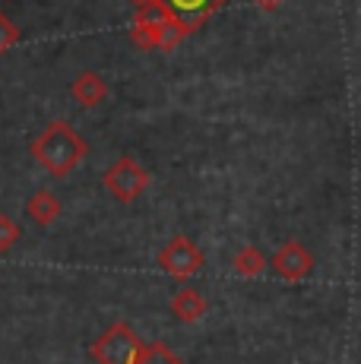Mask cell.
<instances>
[{
	"label": "cell",
	"instance_id": "obj_3",
	"mask_svg": "<svg viewBox=\"0 0 361 364\" xmlns=\"http://www.w3.org/2000/svg\"><path fill=\"white\" fill-rule=\"evenodd\" d=\"M105 187L117 203H136L149 187V171L130 156H121L105 171Z\"/></svg>",
	"mask_w": 361,
	"mask_h": 364
},
{
	"label": "cell",
	"instance_id": "obj_7",
	"mask_svg": "<svg viewBox=\"0 0 361 364\" xmlns=\"http://www.w3.org/2000/svg\"><path fill=\"white\" fill-rule=\"evenodd\" d=\"M210 311V301L200 295L197 289H180L175 298H171V314L180 320V323H200Z\"/></svg>",
	"mask_w": 361,
	"mask_h": 364
},
{
	"label": "cell",
	"instance_id": "obj_17",
	"mask_svg": "<svg viewBox=\"0 0 361 364\" xmlns=\"http://www.w3.org/2000/svg\"><path fill=\"white\" fill-rule=\"evenodd\" d=\"M282 4H286V0H254V6L257 10H263V13H276Z\"/></svg>",
	"mask_w": 361,
	"mask_h": 364
},
{
	"label": "cell",
	"instance_id": "obj_6",
	"mask_svg": "<svg viewBox=\"0 0 361 364\" xmlns=\"http://www.w3.org/2000/svg\"><path fill=\"white\" fill-rule=\"evenodd\" d=\"M162 4L171 10V16L180 19L184 26H190V29L197 32L212 13L228 4V0H162Z\"/></svg>",
	"mask_w": 361,
	"mask_h": 364
},
{
	"label": "cell",
	"instance_id": "obj_11",
	"mask_svg": "<svg viewBox=\"0 0 361 364\" xmlns=\"http://www.w3.org/2000/svg\"><path fill=\"white\" fill-rule=\"evenodd\" d=\"M190 32H193L190 26H184V23H180V19H175V16H171L168 23H165L162 29L156 32V51H165V54H171V51H175V48H180V41H184V38H187V35H190Z\"/></svg>",
	"mask_w": 361,
	"mask_h": 364
},
{
	"label": "cell",
	"instance_id": "obj_8",
	"mask_svg": "<svg viewBox=\"0 0 361 364\" xmlns=\"http://www.w3.org/2000/svg\"><path fill=\"white\" fill-rule=\"evenodd\" d=\"M70 95L80 108H99L108 99V82L99 73H82L70 86Z\"/></svg>",
	"mask_w": 361,
	"mask_h": 364
},
{
	"label": "cell",
	"instance_id": "obj_10",
	"mask_svg": "<svg viewBox=\"0 0 361 364\" xmlns=\"http://www.w3.org/2000/svg\"><path fill=\"white\" fill-rule=\"evenodd\" d=\"M269 269V260L263 257L260 247H241L238 254H235V272L244 279H257L263 276V272Z\"/></svg>",
	"mask_w": 361,
	"mask_h": 364
},
{
	"label": "cell",
	"instance_id": "obj_14",
	"mask_svg": "<svg viewBox=\"0 0 361 364\" xmlns=\"http://www.w3.org/2000/svg\"><path fill=\"white\" fill-rule=\"evenodd\" d=\"M19 237H23V228H19L10 215L0 213V254H10V250L19 244Z\"/></svg>",
	"mask_w": 361,
	"mask_h": 364
},
{
	"label": "cell",
	"instance_id": "obj_5",
	"mask_svg": "<svg viewBox=\"0 0 361 364\" xmlns=\"http://www.w3.org/2000/svg\"><path fill=\"white\" fill-rule=\"evenodd\" d=\"M269 269H273V276L286 279V282H301L314 272V254L301 241H286L269 257Z\"/></svg>",
	"mask_w": 361,
	"mask_h": 364
},
{
	"label": "cell",
	"instance_id": "obj_2",
	"mask_svg": "<svg viewBox=\"0 0 361 364\" xmlns=\"http://www.w3.org/2000/svg\"><path fill=\"white\" fill-rule=\"evenodd\" d=\"M140 355H143V342L127 323H114L108 333H102L92 342L95 364H136Z\"/></svg>",
	"mask_w": 361,
	"mask_h": 364
},
{
	"label": "cell",
	"instance_id": "obj_18",
	"mask_svg": "<svg viewBox=\"0 0 361 364\" xmlns=\"http://www.w3.org/2000/svg\"><path fill=\"white\" fill-rule=\"evenodd\" d=\"M127 4H134V6H146L149 0H127Z\"/></svg>",
	"mask_w": 361,
	"mask_h": 364
},
{
	"label": "cell",
	"instance_id": "obj_9",
	"mask_svg": "<svg viewBox=\"0 0 361 364\" xmlns=\"http://www.w3.org/2000/svg\"><path fill=\"white\" fill-rule=\"evenodd\" d=\"M26 213H29V219L36 222V225H41V228H51L54 222L60 219V200L54 197L51 191H36L29 197V203H26Z\"/></svg>",
	"mask_w": 361,
	"mask_h": 364
},
{
	"label": "cell",
	"instance_id": "obj_4",
	"mask_svg": "<svg viewBox=\"0 0 361 364\" xmlns=\"http://www.w3.org/2000/svg\"><path fill=\"white\" fill-rule=\"evenodd\" d=\"M158 266H162L171 279L187 282V279H193L206 266V257H203V250H200L187 235H175L162 247V254H158Z\"/></svg>",
	"mask_w": 361,
	"mask_h": 364
},
{
	"label": "cell",
	"instance_id": "obj_1",
	"mask_svg": "<svg viewBox=\"0 0 361 364\" xmlns=\"http://www.w3.org/2000/svg\"><path fill=\"white\" fill-rule=\"evenodd\" d=\"M32 156L54 178H70L80 162L89 156V143L67 121H54L36 136Z\"/></svg>",
	"mask_w": 361,
	"mask_h": 364
},
{
	"label": "cell",
	"instance_id": "obj_12",
	"mask_svg": "<svg viewBox=\"0 0 361 364\" xmlns=\"http://www.w3.org/2000/svg\"><path fill=\"white\" fill-rule=\"evenodd\" d=\"M171 19V10L162 4V0H149L146 6H136V19L134 26H146V29H162L165 23Z\"/></svg>",
	"mask_w": 361,
	"mask_h": 364
},
{
	"label": "cell",
	"instance_id": "obj_13",
	"mask_svg": "<svg viewBox=\"0 0 361 364\" xmlns=\"http://www.w3.org/2000/svg\"><path fill=\"white\" fill-rule=\"evenodd\" d=\"M136 364H184V361H180L165 342H152V346H143V355Z\"/></svg>",
	"mask_w": 361,
	"mask_h": 364
},
{
	"label": "cell",
	"instance_id": "obj_16",
	"mask_svg": "<svg viewBox=\"0 0 361 364\" xmlns=\"http://www.w3.org/2000/svg\"><path fill=\"white\" fill-rule=\"evenodd\" d=\"M130 38L136 41V48L143 51H156V29H146V26H134L130 29Z\"/></svg>",
	"mask_w": 361,
	"mask_h": 364
},
{
	"label": "cell",
	"instance_id": "obj_15",
	"mask_svg": "<svg viewBox=\"0 0 361 364\" xmlns=\"http://www.w3.org/2000/svg\"><path fill=\"white\" fill-rule=\"evenodd\" d=\"M19 38H23V32H19V26L13 23L10 16H6L4 10H0V58H4L10 48L19 45Z\"/></svg>",
	"mask_w": 361,
	"mask_h": 364
}]
</instances>
